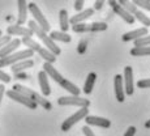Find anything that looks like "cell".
<instances>
[{"label": "cell", "instance_id": "obj_1", "mask_svg": "<svg viewBox=\"0 0 150 136\" xmlns=\"http://www.w3.org/2000/svg\"><path fill=\"white\" fill-rule=\"evenodd\" d=\"M28 25H29V29H30L31 31H33L34 34H35L37 37H38L41 41L45 43V46H46V48H48V50L51 51L52 54H55L57 56V55H60V53H62V50H60V47L55 43L54 39H51V37L50 36H47V31H45L43 29L39 26L38 24H37L34 20H30V21L28 22Z\"/></svg>", "mask_w": 150, "mask_h": 136}, {"label": "cell", "instance_id": "obj_2", "mask_svg": "<svg viewBox=\"0 0 150 136\" xmlns=\"http://www.w3.org/2000/svg\"><path fill=\"white\" fill-rule=\"evenodd\" d=\"M12 89H13V90L20 92V93H22L25 95H28V97L31 98V100H33L37 105H41L43 109H46V110H51V109H52V105H51L50 101H47L45 98V95H41L39 93H37L35 90H33V89H29V88H26V86H24V85H20V84H14Z\"/></svg>", "mask_w": 150, "mask_h": 136}, {"label": "cell", "instance_id": "obj_3", "mask_svg": "<svg viewBox=\"0 0 150 136\" xmlns=\"http://www.w3.org/2000/svg\"><path fill=\"white\" fill-rule=\"evenodd\" d=\"M34 51L30 50V48H25V50L21 51H14V53L7 55L4 58H0V68H4L7 66H12L14 63L20 62V60H24V59H29V58H33Z\"/></svg>", "mask_w": 150, "mask_h": 136}, {"label": "cell", "instance_id": "obj_4", "mask_svg": "<svg viewBox=\"0 0 150 136\" xmlns=\"http://www.w3.org/2000/svg\"><path fill=\"white\" fill-rule=\"evenodd\" d=\"M86 115H89V108H80V110H77L73 115H71V117L67 118V119L62 123V131H64V132L69 131L76 123L85 119Z\"/></svg>", "mask_w": 150, "mask_h": 136}, {"label": "cell", "instance_id": "obj_5", "mask_svg": "<svg viewBox=\"0 0 150 136\" xmlns=\"http://www.w3.org/2000/svg\"><path fill=\"white\" fill-rule=\"evenodd\" d=\"M57 103L60 106H79V108H89L90 106V101L86 98H81L80 95H65V97H60L57 100Z\"/></svg>", "mask_w": 150, "mask_h": 136}, {"label": "cell", "instance_id": "obj_6", "mask_svg": "<svg viewBox=\"0 0 150 136\" xmlns=\"http://www.w3.org/2000/svg\"><path fill=\"white\" fill-rule=\"evenodd\" d=\"M28 9H29V12L33 14L34 21H35L43 30L50 31V24H48V21L46 20V17L42 14L41 9L38 8V5H37L35 3H30V4H28Z\"/></svg>", "mask_w": 150, "mask_h": 136}, {"label": "cell", "instance_id": "obj_7", "mask_svg": "<svg viewBox=\"0 0 150 136\" xmlns=\"http://www.w3.org/2000/svg\"><path fill=\"white\" fill-rule=\"evenodd\" d=\"M108 5L111 7V9L114 11L115 14H117L119 17H122L124 21L127 22V24L132 25L134 21H136V19H134L133 14H131L128 12V11H125L122 5L117 3V0H108Z\"/></svg>", "mask_w": 150, "mask_h": 136}, {"label": "cell", "instance_id": "obj_8", "mask_svg": "<svg viewBox=\"0 0 150 136\" xmlns=\"http://www.w3.org/2000/svg\"><path fill=\"white\" fill-rule=\"evenodd\" d=\"M7 95L11 98V100L16 101V102H18V103H22L24 106H26V108L31 109V110H35L37 106H38L33 100H31V98H29L28 95L20 93V92H17V90H13V89L8 90L7 92Z\"/></svg>", "mask_w": 150, "mask_h": 136}, {"label": "cell", "instance_id": "obj_9", "mask_svg": "<svg viewBox=\"0 0 150 136\" xmlns=\"http://www.w3.org/2000/svg\"><path fill=\"white\" fill-rule=\"evenodd\" d=\"M123 81L125 84L124 92H125L128 95H132L134 92V86H133V68H132L131 66H127V67L124 68Z\"/></svg>", "mask_w": 150, "mask_h": 136}, {"label": "cell", "instance_id": "obj_10", "mask_svg": "<svg viewBox=\"0 0 150 136\" xmlns=\"http://www.w3.org/2000/svg\"><path fill=\"white\" fill-rule=\"evenodd\" d=\"M7 33L9 36H18V37H33L34 33L29 28L21 26V25H12L7 28Z\"/></svg>", "mask_w": 150, "mask_h": 136}, {"label": "cell", "instance_id": "obj_11", "mask_svg": "<svg viewBox=\"0 0 150 136\" xmlns=\"http://www.w3.org/2000/svg\"><path fill=\"white\" fill-rule=\"evenodd\" d=\"M85 122L88 126H97V127H102V128H108L111 126V122L108 119L102 117H94V115H86Z\"/></svg>", "mask_w": 150, "mask_h": 136}, {"label": "cell", "instance_id": "obj_12", "mask_svg": "<svg viewBox=\"0 0 150 136\" xmlns=\"http://www.w3.org/2000/svg\"><path fill=\"white\" fill-rule=\"evenodd\" d=\"M43 71L47 73L48 77H51V79L54 80V81H56L57 84H62L63 80H64V77L62 76V75L57 72V69L52 66V63H48V62H45V64H43Z\"/></svg>", "mask_w": 150, "mask_h": 136}, {"label": "cell", "instance_id": "obj_13", "mask_svg": "<svg viewBox=\"0 0 150 136\" xmlns=\"http://www.w3.org/2000/svg\"><path fill=\"white\" fill-rule=\"evenodd\" d=\"M114 86H115V95L119 102H124L125 100V92H124L123 86V76L122 75H116L114 77Z\"/></svg>", "mask_w": 150, "mask_h": 136}, {"label": "cell", "instance_id": "obj_14", "mask_svg": "<svg viewBox=\"0 0 150 136\" xmlns=\"http://www.w3.org/2000/svg\"><path fill=\"white\" fill-rule=\"evenodd\" d=\"M20 46H21V39H18V38L11 39L7 45L3 46V47L0 48V58H4V56H7V55L14 53Z\"/></svg>", "mask_w": 150, "mask_h": 136}, {"label": "cell", "instance_id": "obj_15", "mask_svg": "<svg viewBox=\"0 0 150 136\" xmlns=\"http://www.w3.org/2000/svg\"><path fill=\"white\" fill-rule=\"evenodd\" d=\"M146 34H148V28L144 26V28L134 29V30L123 34L122 39L124 42H131V41H136L137 38H140V37H142V36H146Z\"/></svg>", "mask_w": 150, "mask_h": 136}, {"label": "cell", "instance_id": "obj_16", "mask_svg": "<svg viewBox=\"0 0 150 136\" xmlns=\"http://www.w3.org/2000/svg\"><path fill=\"white\" fill-rule=\"evenodd\" d=\"M94 14V8H88L85 11H80L77 14L72 16L69 19V24L74 25V24H79V22H83L85 20H88L89 17H91Z\"/></svg>", "mask_w": 150, "mask_h": 136}, {"label": "cell", "instance_id": "obj_17", "mask_svg": "<svg viewBox=\"0 0 150 136\" xmlns=\"http://www.w3.org/2000/svg\"><path fill=\"white\" fill-rule=\"evenodd\" d=\"M18 4V19H17V25H24L28 19V4L26 0H17Z\"/></svg>", "mask_w": 150, "mask_h": 136}, {"label": "cell", "instance_id": "obj_18", "mask_svg": "<svg viewBox=\"0 0 150 136\" xmlns=\"http://www.w3.org/2000/svg\"><path fill=\"white\" fill-rule=\"evenodd\" d=\"M38 81H39V86H41L42 94L45 97L51 94V89H50V84H48V76L45 71H41L38 73Z\"/></svg>", "mask_w": 150, "mask_h": 136}, {"label": "cell", "instance_id": "obj_19", "mask_svg": "<svg viewBox=\"0 0 150 136\" xmlns=\"http://www.w3.org/2000/svg\"><path fill=\"white\" fill-rule=\"evenodd\" d=\"M34 66V62L31 59H24V60H20V62L14 63V64L11 66V69H12L13 73H17V72H24L25 69L31 68Z\"/></svg>", "mask_w": 150, "mask_h": 136}, {"label": "cell", "instance_id": "obj_20", "mask_svg": "<svg viewBox=\"0 0 150 136\" xmlns=\"http://www.w3.org/2000/svg\"><path fill=\"white\" fill-rule=\"evenodd\" d=\"M96 80H97V73H96V72H90V73L88 75V77H86V80H85V85H83V93H85V94H90L91 92H93Z\"/></svg>", "mask_w": 150, "mask_h": 136}, {"label": "cell", "instance_id": "obj_21", "mask_svg": "<svg viewBox=\"0 0 150 136\" xmlns=\"http://www.w3.org/2000/svg\"><path fill=\"white\" fill-rule=\"evenodd\" d=\"M60 86H62L63 89H65L67 92H69L72 95H80V93H81V89H80L77 85H74L73 83H71L69 80H67V79L63 80V83L60 84Z\"/></svg>", "mask_w": 150, "mask_h": 136}, {"label": "cell", "instance_id": "obj_22", "mask_svg": "<svg viewBox=\"0 0 150 136\" xmlns=\"http://www.w3.org/2000/svg\"><path fill=\"white\" fill-rule=\"evenodd\" d=\"M50 37L54 41H59V42H64V43H69L72 41L71 36L67 34V31H51Z\"/></svg>", "mask_w": 150, "mask_h": 136}, {"label": "cell", "instance_id": "obj_23", "mask_svg": "<svg viewBox=\"0 0 150 136\" xmlns=\"http://www.w3.org/2000/svg\"><path fill=\"white\" fill-rule=\"evenodd\" d=\"M37 53L39 54V56L45 59V62H48V63H55V62H56V55L51 53L48 48L42 47V46H41V48H39Z\"/></svg>", "mask_w": 150, "mask_h": 136}, {"label": "cell", "instance_id": "obj_24", "mask_svg": "<svg viewBox=\"0 0 150 136\" xmlns=\"http://www.w3.org/2000/svg\"><path fill=\"white\" fill-rule=\"evenodd\" d=\"M59 24H60V29L62 31H67L69 29V17H68V12L65 9H62L59 12Z\"/></svg>", "mask_w": 150, "mask_h": 136}, {"label": "cell", "instance_id": "obj_25", "mask_svg": "<svg viewBox=\"0 0 150 136\" xmlns=\"http://www.w3.org/2000/svg\"><path fill=\"white\" fill-rule=\"evenodd\" d=\"M21 43H24L25 46H26L28 48H30V50H33L34 53H37V51L41 48V45H39L38 42H35L33 39V37H22L21 39Z\"/></svg>", "mask_w": 150, "mask_h": 136}, {"label": "cell", "instance_id": "obj_26", "mask_svg": "<svg viewBox=\"0 0 150 136\" xmlns=\"http://www.w3.org/2000/svg\"><path fill=\"white\" fill-rule=\"evenodd\" d=\"M132 56H150V46H142V47H133L131 50Z\"/></svg>", "mask_w": 150, "mask_h": 136}, {"label": "cell", "instance_id": "obj_27", "mask_svg": "<svg viewBox=\"0 0 150 136\" xmlns=\"http://www.w3.org/2000/svg\"><path fill=\"white\" fill-rule=\"evenodd\" d=\"M117 3H119V4L122 5L125 11H128L131 14H134L136 13V11L138 9L136 5L132 3V0H117Z\"/></svg>", "mask_w": 150, "mask_h": 136}, {"label": "cell", "instance_id": "obj_28", "mask_svg": "<svg viewBox=\"0 0 150 136\" xmlns=\"http://www.w3.org/2000/svg\"><path fill=\"white\" fill-rule=\"evenodd\" d=\"M133 16H134V19L138 20V21H140L145 28L150 26V17H149V16H146V14L144 13V12H141L140 9H137V11H136V13H134Z\"/></svg>", "mask_w": 150, "mask_h": 136}, {"label": "cell", "instance_id": "obj_29", "mask_svg": "<svg viewBox=\"0 0 150 136\" xmlns=\"http://www.w3.org/2000/svg\"><path fill=\"white\" fill-rule=\"evenodd\" d=\"M72 30H73L74 33H88V31H90V24L79 22V24L72 25Z\"/></svg>", "mask_w": 150, "mask_h": 136}, {"label": "cell", "instance_id": "obj_30", "mask_svg": "<svg viewBox=\"0 0 150 136\" xmlns=\"http://www.w3.org/2000/svg\"><path fill=\"white\" fill-rule=\"evenodd\" d=\"M134 47H142V46H150V34L142 36L140 38H137L136 41H133Z\"/></svg>", "mask_w": 150, "mask_h": 136}, {"label": "cell", "instance_id": "obj_31", "mask_svg": "<svg viewBox=\"0 0 150 136\" xmlns=\"http://www.w3.org/2000/svg\"><path fill=\"white\" fill-rule=\"evenodd\" d=\"M134 5L137 8H141V9H145V11H149L150 12V1L149 0H132Z\"/></svg>", "mask_w": 150, "mask_h": 136}, {"label": "cell", "instance_id": "obj_32", "mask_svg": "<svg viewBox=\"0 0 150 136\" xmlns=\"http://www.w3.org/2000/svg\"><path fill=\"white\" fill-rule=\"evenodd\" d=\"M107 30V24L106 22H93L90 24V31H105Z\"/></svg>", "mask_w": 150, "mask_h": 136}, {"label": "cell", "instance_id": "obj_33", "mask_svg": "<svg viewBox=\"0 0 150 136\" xmlns=\"http://www.w3.org/2000/svg\"><path fill=\"white\" fill-rule=\"evenodd\" d=\"M137 86L140 89H148V88H150V79H141L140 81L137 83Z\"/></svg>", "mask_w": 150, "mask_h": 136}, {"label": "cell", "instance_id": "obj_34", "mask_svg": "<svg viewBox=\"0 0 150 136\" xmlns=\"http://www.w3.org/2000/svg\"><path fill=\"white\" fill-rule=\"evenodd\" d=\"M0 81H3L4 84L11 83V76L8 73H5V72H3L1 69H0Z\"/></svg>", "mask_w": 150, "mask_h": 136}, {"label": "cell", "instance_id": "obj_35", "mask_svg": "<svg viewBox=\"0 0 150 136\" xmlns=\"http://www.w3.org/2000/svg\"><path fill=\"white\" fill-rule=\"evenodd\" d=\"M11 41V36L9 34H7V36H1L0 37V48L3 47V46H5L8 42Z\"/></svg>", "mask_w": 150, "mask_h": 136}, {"label": "cell", "instance_id": "obj_36", "mask_svg": "<svg viewBox=\"0 0 150 136\" xmlns=\"http://www.w3.org/2000/svg\"><path fill=\"white\" fill-rule=\"evenodd\" d=\"M83 3H85V0H74V9L77 11V12H80V11H82V7H83Z\"/></svg>", "mask_w": 150, "mask_h": 136}, {"label": "cell", "instance_id": "obj_37", "mask_svg": "<svg viewBox=\"0 0 150 136\" xmlns=\"http://www.w3.org/2000/svg\"><path fill=\"white\" fill-rule=\"evenodd\" d=\"M86 45H88V41H86V39H82L81 43L79 45V48H77V51H79L80 54L85 53V50H86Z\"/></svg>", "mask_w": 150, "mask_h": 136}, {"label": "cell", "instance_id": "obj_38", "mask_svg": "<svg viewBox=\"0 0 150 136\" xmlns=\"http://www.w3.org/2000/svg\"><path fill=\"white\" fill-rule=\"evenodd\" d=\"M105 3H106V0H96V3H94V9H97V11L102 9Z\"/></svg>", "mask_w": 150, "mask_h": 136}, {"label": "cell", "instance_id": "obj_39", "mask_svg": "<svg viewBox=\"0 0 150 136\" xmlns=\"http://www.w3.org/2000/svg\"><path fill=\"white\" fill-rule=\"evenodd\" d=\"M82 132H83V135L85 136H96L94 135V132L89 128V126H83L82 127Z\"/></svg>", "mask_w": 150, "mask_h": 136}, {"label": "cell", "instance_id": "obj_40", "mask_svg": "<svg viewBox=\"0 0 150 136\" xmlns=\"http://www.w3.org/2000/svg\"><path fill=\"white\" fill-rule=\"evenodd\" d=\"M134 134H136V127L131 126L128 130L125 131V134H124V136H134Z\"/></svg>", "mask_w": 150, "mask_h": 136}, {"label": "cell", "instance_id": "obj_41", "mask_svg": "<svg viewBox=\"0 0 150 136\" xmlns=\"http://www.w3.org/2000/svg\"><path fill=\"white\" fill-rule=\"evenodd\" d=\"M5 93V88L3 84H0V103H1V100H3V95Z\"/></svg>", "mask_w": 150, "mask_h": 136}, {"label": "cell", "instance_id": "obj_42", "mask_svg": "<svg viewBox=\"0 0 150 136\" xmlns=\"http://www.w3.org/2000/svg\"><path fill=\"white\" fill-rule=\"evenodd\" d=\"M14 75H16V77H18V79H28V75L22 73V72H17V73H14Z\"/></svg>", "mask_w": 150, "mask_h": 136}, {"label": "cell", "instance_id": "obj_43", "mask_svg": "<svg viewBox=\"0 0 150 136\" xmlns=\"http://www.w3.org/2000/svg\"><path fill=\"white\" fill-rule=\"evenodd\" d=\"M145 127H146V128H150V119L145 122Z\"/></svg>", "mask_w": 150, "mask_h": 136}, {"label": "cell", "instance_id": "obj_44", "mask_svg": "<svg viewBox=\"0 0 150 136\" xmlns=\"http://www.w3.org/2000/svg\"><path fill=\"white\" fill-rule=\"evenodd\" d=\"M3 36V33H1V30H0V37H1Z\"/></svg>", "mask_w": 150, "mask_h": 136}, {"label": "cell", "instance_id": "obj_45", "mask_svg": "<svg viewBox=\"0 0 150 136\" xmlns=\"http://www.w3.org/2000/svg\"><path fill=\"white\" fill-rule=\"evenodd\" d=\"M149 1H150V0H149Z\"/></svg>", "mask_w": 150, "mask_h": 136}]
</instances>
